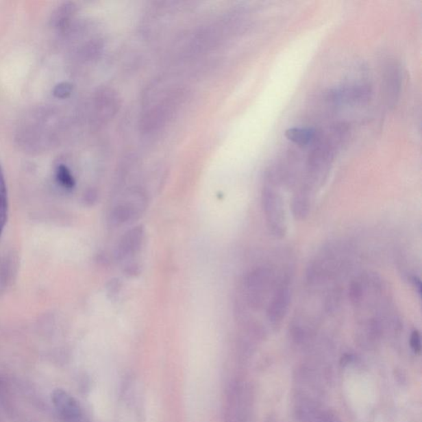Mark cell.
<instances>
[{"mask_svg": "<svg viewBox=\"0 0 422 422\" xmlns=\"http://www.w3.org/2000/svg\"><path fill=\"white\" fill-rule=\"evenodd\" d=\"M262 206L267 229L275 238H283L287 230L286 207L282 195L267 186L262 194Z\"/></svg>", "mask_w": 422, "mask_h": 422, "instance_id": "6da1fadb", "label": "cell"}, {"mask_svg": "<svg viewBox=\"0 0 422 422\" xmlns=\"http://www.w3.org/2000/svg\"><path fill=\"white\" fill-rule=\"evenodd\" d=\"M275 286L273 271L269 269L260 267L251 271L245 281L247 301L256 310L262 308Z\"/></svg>", "mask_w": 422, "mask_h": 422, "instance_id": "7a4b0ae2", "label": "cell"}, {"mask_svg": "<svg viewBox=\"0 0 422 422\" xmlns=\"http://www.w3.org/2000/svg\"><path fill=\"white\" fill-rule=\"evenodd\" d=\"M291 300L290 280L283 278L277 284L266 307L267 319L271 325L281 324L289 310Z\"/></svg>", "mask_w": 422, "mask_h": 422, "instance_id": "3957f363", "label": "cell"}, {"mask_svg": "<svg viewBox=\"0 0 422 422\" xmlns=\"http://www.w3.org/2000/svg\"><path fill=\"white\" fill-rule=\"evenodd\" d=\"M51 401L63 422H84V413L79 401L62 388L51 393Z\"/></svg>", "mask_w": 422, "mask_h": 422, "instance_id": "277c9868", "label": "cell"}, {"mask_svg": "<svg viewBox=\"0 0 422 422\" xmlns=\"http://www.w3.org/2000/svg\"><path fill=\"white\" fill-rule=\"evenodd\" d=\"M127 201L116 206L112 211L110 216L111 224L116 226L127 224L129 221L136 220L140 216L146 207V200L143 194L135 193L129 195Z\"/></svg>", "mask_w": 422, "mask_h": 422, "instance_id": "5b68a950", "label": "cell"}, {"mask_svg": "<svg viewBox=\"0 0 422 422\" xmlns=\"http://www.w3.org/2000/svg\"><path fill=\"white\" fill-rule=\"evenodd\" d=\"M144 240V229L141 226L129 230L125 233L117 247L116 255L119 259H124L137 253Z\"/></svg>", "mask_w": 422, "mask_h": 422, "instance_id": "8992f818", "label": "cell"}, {"mask_svg": "<svg viewBox=\"0 0 422 422\" xmlns=\"http://www.w3.org/2000/svg\"><path fill=\"white\" fill-rule=\"evenodd\" d=\"M8 220V193L3 169L0 165V237Z\"/></svg>", "mask_w": 422, "mask_h": 422, "instance_id": "52a82bcc", "label": "cell"}, {"mask_svg": "<svg viewBox=\"0 0 422 422\" xmlns=\"http://www.w3.org/2000/svg\"><path fill=\"white\" fill-rule=\"evenodd\" d=\"M315 133V129L312 128H293L288 129L286 135L295 143L306 145L314 140Z\"/></svg>", "mask_w": 422, "mask_h": 422, "instance_id": "ba28073f", "label": "cell"}, {"mask_svg": "<svg viewBox=\"0 0 422 422\" xmlns=\"http://www.w3.org/2000/svg\"><path fill=\"white\" fill-rule=\"evenodd\" d=\"M56 179L64 189L71 190L75 188V181L70 170L63 164L58 166L55 171Z\"/></svg>", "mask_w": 422, "mask_h": 422, "instance_id": "9c48e42d", "label": "cell"}, {"mask_svg": "<svg viewBox=\"0 0 422 422\" xmlns=\"http://www.w3.org/2000/svg\"><path fill=\"white\" fill-rule=\"evenodd\" d=\"M72 91V86L69 83H60L54 88L53 90V93L55 97H59V99H64V97H67L71 95Z\"/></svg>", "mask_w": 422, "mask_h": 422, "instance_id": "30bf717a", "label": "cell"}, {"mask_svg": "<svg viewBox=\"0 0 422 422\" xmlns=\"http://www.w3.org/2000/svg\"><path fill=\"white\" fill-rule=\"evenodd\" d=\"M410 346L415 354H420L421 351V338L420 332L417 330H414L412 332L411 338H410Z\"/></svg>", "mask_w": 422, "mask_h": 422, "instance_id": "8fae6325", "label": "cell"}, {"mask_svg": "<svg viewBox=\"0 0 422 422\" xmlns=\"http://www.w3.org/2000/svg\"><path fill=\"white\" fill-rule=\"evenodd\" d=\"M120 287L121 285L119 280H113V281L110 282V285H109L108 287L109 293H110L111 295H115L119 293Z\"/></svg>", "mask_w": 422, "mask_h": 422, "instance_id": "7c38bea8", "label": "cell"}]
</instances>
